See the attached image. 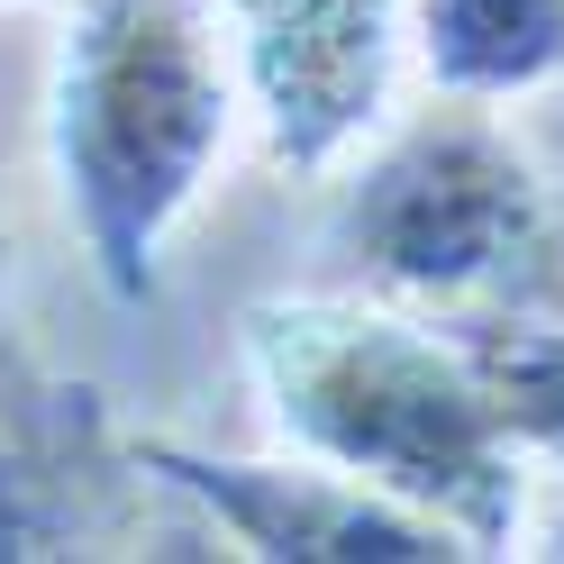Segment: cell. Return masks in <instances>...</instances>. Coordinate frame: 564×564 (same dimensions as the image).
Returning a JSON list of instances; mask_svg holds the SVG:
<instances>
[{"instance_id": "2", "label": "cell", "mask_w": 564, "mask_h": 564, "mask_svg": "<svg viewBox=\"0 0 564 564\" xmlns=\"http://www.w3.org/2000/svg\"><path fill=\"white\" fill-rule=\"evenodd\" d=\"M37 128L91 282L128 310L155 301L246 137V91L209 0H64Z\"/></svg>"}, {"instance_id": "10", "label": "cell", "mask_w": 564, "mask_h": 564, "mask_svg": "<svg viewBox=\"0 0 564 564\" xmlns=\"http://www.w3.org/2000/svg\"><path fill=\"white\" fill-rule=\"evenodd\" d=\"M0 10H64V0H0Z\"/></svg>"}, {"instance_id": "3", "label": "cell", "mask_w": 564, "mask_h": 564, "mask_svg": "<svg viewBox=\"0 0 564 564\" xmlns=\"http://www.w3.org/2000/svg\"><path fill=\"white\" fill-rule=\"evenodd\" d=\"M337 264L410 310H555L564 319V173L491 100L429 91L337 173Z\"/></svg>"}, {"instance_id": "5", "label": "cell", "mask_w": 564, "mask_h": 564, "mask_svg": "<svg viewBox=\"0 0 564 564\" xmlns=\"http://www.w3.org/2000/svg\"><path fill=\"white\" fill-rule=\"evenodd\" d=\"M128 465L147 474V491L183 501L200 538H228L237 555H273V564H429V555H465L437 519H419L382 491L346 482L310 455H209L183 437H128Z\"/></svg>"}, {"instance_id": "7", "label": "cell", "mask_w": 564, "mask_h": 564, "mask_svg": "<svg viewBox=\"0 0 564 564\" xmlns=\"http://www.w3.org/2000/svg\"><path fill=\"white\" fill-rule=\"evenodd\" d=\"M419 83L446 100H510L564 83V0H410Z\"/></svg>"}, {"instance_id": "8", "label": "cell", "mask_w": 564, "mask_h": 564, "mask_svg": "<svg viewBox=\"0 0 564 564\" xmlns=\"http://www.w3.org/2000/svg\"><path fill=\"white\" fill-rule=\"evenodd\" d=\"M465 346L482 401L546 482H564V319L555 310H437Z\"/></svg>"}, {"instance_id": "4", "label": "cell", "mask_w": 564, "mask_h": 564, "mask_svg": "<svg viewBox=\"0 0 564 564\" xmlns=\"http://www.w3.org/2000/svg\"><path fill=\"white\" fill-rule=\"evenodd\" d=\"M264 164L337 183L410 110V0H209Z\"/></svg>"}, {"instance_id": "6", "label": "cell", "mask_w": 564, "mask_h": 564, "mask_svg": "<svg viewBox=\"0 0 564 564\" xmlns=\"http://www.w3.org/2000/svg\"><path fill=\"white\" fill-rule=\"evenodd\" d=\"M128 491H147V474L128 465V437L91 410L83 382L0 365V564L119 538Z\"/></svg>"}, {"instance_id": "1", "label": "cell", "mask_w": 564, "mask_h": 564, "mask_svg": "<svg viewBox=\"0 0 564 564\" xmlns=\"http://www.w3.org/2000/svg\"><path fill=\"white\" fill-rule=\"evenodd\" d=\"M237 373L282 455L437 519L465 555H528L546 474L482 401L437 310L392 292H264L237 310Z\"/></svg>"}, {"instance_id": "9", "label": "cell", "mask_w": 564, "mask_h": 564, "mask_svg": "<svg viewBox=\"0 0 564 564\" xmlns=\"http://www.w3.org/2000/svg\"><path fill=\"white\" fill-rule=\"evenodd\" d=\"M528 555H564V501H538V528H528Z\"/></svg>"}]
</instances>
